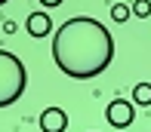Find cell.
Masks as SVG:
<instances>
[{
	"instance_id": "5b68a950",
	"label": "cell",
	"mask_w": 151,
	"mask_h": 132,
	"mask_svg": "<svg viewBox=\"0 0 151 132\" xmlns=\"http://www.w3.org/2000/svg\"><path fill=\"white\" fill-rule=\"evenodd\" d=\"M25 31H28L31 37H50L52 34V19L46 16V12H31V16L25 19Z\"/></svg>"
},
{
	"instance_id": "7a4b0ae2",
	"label": "cell",
	"mask_w": 151,
	"mask_h": 132,
	"mask_svg": "<svg viewBox=\"0 0 151 132\" xmlns=\"http://www.w3.org/2000/svg\"><path fill=\"white\" fill-rule=\"evenodd\" d=\"M28 89V71L22 59L9 49H0V108L16 105Z\"/></svg>"
},
{
	"instance_id": "30bf717a",
	"label": "cell",
	"mask_w": 151,
	"mask_h": 132,
	"mask_svg": "<svg viewBox=\"0 0 151 132\" xmlns=\"http://www.w3.org/2000/svg\"><path fill=\"white\" fill-rule=\"evenodd\" d=\"M65 3V0H40V6H46V9H50V6H62Z\"/></svg>"
},
{
	"instance_id": "3957f363",
	"label": "cell",
	"mask_w": 151,
	"mask_h": 132,
	"mask_svg": "<svg viewBox=\"0 0 151 132\" xmlns=\"http://www.w3.org/2000/svg\"><path fill=\"white\" fill-rule=\"evenodd\" d=\"M105 120L114 129H129V123L136 120V105L129 98H111L105 108Z\"/></svg>"
},
{
	"instance_id": "6da1fadb",
	"label": "cell",
	"mask_w": 151,
	"mask_h": 132,
	"mask_svg": "<svg viewBox=\"0 0 151 132\" xmlns=\"http://www.w3.org/2000/svg\"><path fill=\"white\" fill-rule=\"evenodd\" d=\"M114 59V37L99 19L74 16L56 28L52 37V61L71 80H93L108 71Z\"/></svg>"
},
{
	"instance_id": "277c9868",
	"label": "cell",
	"mask_w": 151,
	"mask_h": 132,
	"mask_svg": "<svg viewBox=\"0 0 151 132\" xmlns=\"http://www.w3.org/2000/svg\"><path fill=\"white\" fill-rule=\"evenodd\" d=\"M40 120V132H65L68 129V114L62 108H43Z\"/></svg>"
},
{
	"instance_id": "ba28073f",
	"label": "cell",
	"mask_w": 151,
	"mask_h": 132,
	"mask_svg": "<svg viewBox=\"0 0 151 132\" xmlns=\"http://www.w3.org/2000/svg\"><path fill=\"white\" fill-rule=\"evenodd\" d=\"M129 16H133V12H129V6H127V3H114V6H111V19H114L117 25L129 22Z\"/></svg>"
},
{
	"instance_id": "9c48e42d",
	"label": "cell",
	"mask_w": 151,
	"mask_h": 132,
	"mask_svg": "<svg viewBox=\"0 0 151 132\" xmlns=\"http://www.w3.org/2000/svg\"><path fill=\"white\" fill-rule=\"evenodd\" d=\"M19 31V25L16 22H9V19H6V22H3V34H16Z\"/></svg>"
},
{
	"instance_id": "8992f818",
	"label": "cell",
	"mask_w": 151,
	"mask_h": 132,
	"mask_svg": "<svg viewBox=\"0 0 151 132\" xmlns=\"http://www.w3.org/2000/svg\"><path fill=\"white\" fill-rule=\"evenodd\" d=\"M133 105H142V108L151 105V83H136L133 86Z\"/></svg>"
},
{
	"instance_id": "52a82bcc",
	"label": "cell",
	"mask_w": 151,
	"mask_h": 132,
	"mask_svg": "<svg viewBox=\"0 0 151 132\" xmlns=\"http://www.w3.org/2000/svg\"><path fill=\"white\" fill-rule=\"evenodd\" d=\"M129 12H133L136 19H148L151 16V0H133V3H129Z\"/></svg>"
},
{
	"instance_id": "8fae6325",
	"label": "cell",
	"mask_w": 151,
	"mask_h": 132,
	"mask_svg": "<svg viewBox=\"0 0 151 132\" xmlns=\"http://www.w3.org/2000/svg\"><path fill=\"white\" fill-rule=\"evenodd\" d=\"M3 3H9V0H0V6H3Z\"/></svg>"
}]
</instances>
